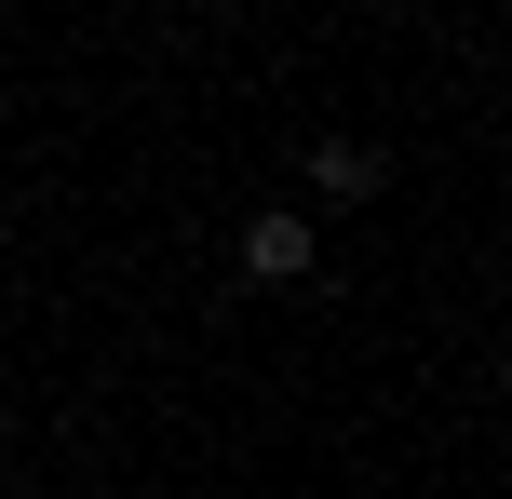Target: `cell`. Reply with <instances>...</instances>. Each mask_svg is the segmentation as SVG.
Masks as SVG:
<instances>
[{
	"label": "cell",
	"instance_id": "1",
	"mask_svg": "<svg viewBox=\"0 0 512 499\" xmlns=\"http://www.w3.org/2000/svg\"><path fill=\"white\" fill-rule=\"evenodd\" d=\"M310 257H324V230H310L297 203H256L243 216V270H256V284H310Z\"/></svg>",
	"mask_w": 512,
	"mask_h": 499
},
{
	"label": "cell",
	"instance_id": "2",
	"mask_svg": "<svg viewBox=\"0 0 512 499\" xmlns=\"http://www.w3.org/2000/svg\"><path fill=\"white\" fill-rule=\"evenodd\" d=\"M378 176H391V162L364 149V135H310V189H324V203H364Z\"/></svg>",
	"mask_w": 512,
	"mask_h": 499
}]
</instances>
